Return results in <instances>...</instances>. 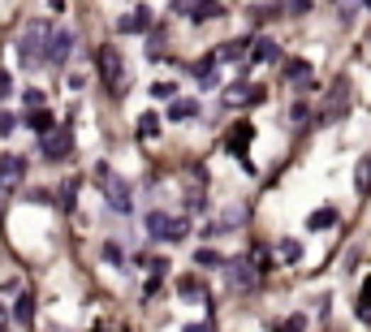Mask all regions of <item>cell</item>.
<instances>
[{"mask_svg": "<svg viewBox=\"0 0 371 332\" xmlns=\"http://www.w3.org/2000/svg\"><path fill=\"white\" fill-rule=\"evenodd\" d=\"M99 74H104V87H109L113 99H121V95L130 91V82H126V61H121L117 48H99Z\"/></svg>", "mask_w": 371, "mask_h": 332, "instance_id": "obj_1", "label": "cell"}, {"mask_svg": "<svg viewBox=\"0 0 371 332\" xmlns=\"http://www.w3.org/2000/svg\"><path fill=\"white\" fill-rule=\"evenodd\" d=\"M143 225H147V238H155V242H182L190 233V220H177L169 211H147Z\"/></svg>", "mask_w": 371, "mask_h": 332, "instance_id": "obj_2", "label": "cell"}, {"mask_svg": "<svg viewBox=\"0 0 371 332\" xmlns=\"http://www.w3.org/2000/svg\"><path fill=\"white\" fill-rule=\"evenodd\" d=\"M43 43H48V22H31L26 35H22V43H18V61L26 70H35L43 61Z\"/></svg>", "mask_w": 371, "mask_h": 332, "instance_id": "obj_3", "label": "cell"}, {"mask_svg": "<svg viewBox=\"0 0 371 332\" xmlns=\"http://www.w3.org/2000/svg\"><path fill=\"white\" fill-rule=\"evenodd\" d=\"M345 108H350V82H345V78H337V82H333V91H328V99H324V108H320V126L341 121V117H345Z\"/></svg>", "mask_w": 371, "mask_h": 332, "instance_id": "obj_4", "label": "cell"}, {"mask_svg": "<svg viewBox=\"0 0 371 332\" xmlns=\"http://www.w3.org/2000/svg\"><path fill=\"white\" fill-rule=\"evenodd\" d=\"M70 52H74V31H52L48 43H43V61H48L52 70H61V65L70 61Z\"/></svg>", "mask_w": 371, "mask_h": 332, "instance_id": "obj_5", "label": "cell"}, {"mask_svg": "<svg viewBox=\"0 0 371 332\" xmlns=\"http://www.w3.org/2000/svg\"><path fill=\"white\" fill-rule=\"evenodd\" d=\"M225 276H229V285H233L238 294H250V289L259 285V272L250 267L246 255H242V259H225Z\"/></svg>", "mask_w": 371, "mask_h": 332, "instance_id": "obj_6", "label": "cell"}, {"mask_svg": "<svg viewBox=\"0 0 371 332\" xmlns=\"http://www.w3.org/2000/svg\"><path fill=\"white\" fill-rule=\"evenodd\" d=\"M74 151V134L70 130H48L43 134V160H65Z\"/></svg>", "mask_w": 371, "mask_h": 332, "instance_id": "obj_7", "label": "cell"}, {"mask_svg": "<svg viewBox=\"0 0 371 332\" xmlns=\"http://www.w3.org/2000/svg\"><path fill=\"white\" fill-rule=\"evenodd\" d=\"M22 177H26V160L13 155V151H9V155H0V190H13Z\"/></svg>", "mask_w": 371, "mask_h": 332, "instance_id": "obj_8", "label": "cell"}, {"mask_svg": "<svg viewBox=\"0 0 371 332\" xmlns=\"http://www.w3.org/2000/svg\"><path fill=\"white\" fill-rule=\"evenodd\" d=\"M229 108H242V104H259L263 99V91L255 87V82H238V87H225V95H221Z\"/></svg>", "mask_w": 371, "mask_h": 332, "instance_id": "obj_9", "label": "cell"}, {"mask_svg": "<svg viewBox=\"0 0 371 332\" xmlns=\"http://www.w3.org/2000/svg\"><path fill=\"white\" fill-rule=\"evenodd\" d=\"M104 199H109V207L121 211V216L130 211V186H126L121 177H109V186H104Z\"/></svg>", "mask_w": 371, "mask_h": 332, "instance_id": "obj_10", "label": "cell"}, {"mask_svg": "<svg viewBox=\"0 0 371 332\" xmlns=\"http://www.w3.org/2000/svg\"><path fill=\"white\" fill-rule=\"evenodd\" d=\"M216 65H221V61H216V52H207L203 61H194V78H199L207 91H211V87H221V74H216Z\"/></svg>", "mask_w": 371, "mask_h": 332, "instance_id": "obj_11", "label": "cell"}, {"mask_svg": "<svg viewBox=\"0 0 371 332\" xmlns=\"http://www.w3.org/2000/svg\"><path fill=\"white\" fill-rule=\"evenodd\" d=\"M143 31H151V13L147 9H134V13H126L117 22V35H143Z\"/></svg>", "mask_w": 371, "mask_h": 332, "instance_id": "obj_12", "label": "cell"}, {"mask_svg": "<svg viewBox=\"0 0 371 332\" xmlns=\"http://www.w3.org/2000/svg\"><path fill=\"white\" fill-rule=\"evenodd\" d=\"M246 48H250V52H246L250 61H277V57H281V52H277V39H268V35H259V39L246 43Z\"/></svg>", "mask_w": 371, "mask_h": 332, "instance_id": "obj_13", "label": "cell"}, {"mask_svg": "<svg viewBox=\"0 0 371 332\" xmlns=\"http://www.w3.org/2000/svg\"><path fill=\"white\" fill-rule=\"evenodd\" d=\"M306 229H315V233L337 229V207H315V211L306 216Z\"/></svg>", "mask_w": 371, "mask_h": 332, "instance_id": "obj_14", "label": "cell"}, {"mask_svg": "<svg viewBox=\"0 0 371 332\" xmlns=\"http://www.w3.org/2000/svg\"><path fill=\"white\" fill-rule=\"evenodd\" d=\"M285 82H294V87H302V91H306V87H315V82H311V65H306V61H298V57H294V61H285Z\"/></svg>", "mask_w": 371, "mask_h": 332, "instance_id": "obj_15", "label": "cell"}, {"mask_svg": "<svg viewBox=\"0 0 371 332\" xmlns=\"http://www.w3.org/2000/svg\"><path fill=\"white\" fill-rule=\"evenodd\" d=\"M186 13H190V22H211V18H225V5L221 0H203V5H190Z\"/></svg>", "mask_w": 371, "mask_h": 332, "instance_id": "obj_16", "label": "cell"}, {"mask_svg": "<svg viewBox=\"0 0 371 332\" xmlns=\"http://www.w3.org/2000/svg\"><path fill=\"white\" fill-rule=\"evenodd\" d=\"M177 298H182V302H203V298H207V294H203V281L182 276V281H177Z\"/></svg>", "mask_w": 371, "mask_h": 332, "instance_id": "obj_17", "label": "cell"}, {"mask_svg": "<svg viewBox=\"0 0 371 332\" xmlns=\"http://www.w3.org/2000/svg\"><path fill=\"white\" fill-rule=\"evenodd\" d=\"M354 190L358 194H371V151L358 160V169H354Z\"/></svg>", "mask_w": 371, "mask_h": 332, "instance_id": "obj_18", "label": "cell"}, {"mask_svg": "<svg viewBox=\"0 0 371 332\" xmlns=\"http://www.w3.org/2000/svg\"><path fill=\"white\" fill-rule=\"evenodd\" d=\"M26 126H31V130H39V134L57 130V121H52V113H48V108H31V113H26Z\"/></svg>", "mask_w": 371, "mask_h": 332, "instance_id": "obj_19", "label": "cell"}, {"mask_svg": "<svg viewBox=\"0 0 371 332\" xmlns=\"http://www.w3.org/2000/svg\"><path fill=\"white\" fill-rule=\"evenodd\" d=\"M169 117H173V121H194V117H199V104H194V99H173Z\"/></svg>", "mask_w": 371, "mask_h": 332, "instance_id": "obj_20", "label": "cell"}, {"mask_svg": "<svg viewBox=\"0 0 371 332\" xmlns=\"http://www.w3.org/2000/svg\"><path fill=\"white\" fill-rule=\"evenodd\" d=\"M277 259H281V263H298V259H302V242H298V238H285V242L277 246Z\"/></svg>", "mask_w": 371, "mask_h": 332, "instance_id": "obj_21", "label": "cell"}, {"mask_svg": "<svg viewBox=\"0 0 371 332\" xmlns=\"http://www.w3.org/2000/svg\"><path fill=\"white\" fill-rule=\"evenodd\" d=\"M31 315H35V298H31V289H22L18 294V306H13V319L18 323H31Z\"/></svg>", "mask_w": 371, "mask_h": 332, "instance_id": "obj_22", "label": "cell"}, {"mask_svg": "<svg viewBox=\"0 0 371 332\" xmlns=\"http://www.w3.org/2000/svg\"><path fill=\"white\" fill-rule=\"evenodd\" d=\"M216 61H246V43H242V39H233V43L216 48Z\"/></svg>", "mask_w": 371, "mask_h": 332, "instance_id": "obj_23", "label": "cell"}, {"mask_svg": "<svg viewBox=\"0 0 371 332\" xmlns=\"http://www.w3.org/2000/svg\"><path fill=\"white\" fill-rule=\"evenodd\" d=\"M203 199H207V194H203V182H190V186L182 190V203H186L190 211H199V207H203Z\"/></svg>", "mask_w": 371, "mask_h": 332, "instance_id": "obj_24", "label": "cell"}, {"mask_svg": "<svg viewBox=\"0 0 371 332\" xmlns=\"http://www.w3.org/2000/svg\"><path fill=\"white\" fill-rule=\"evenodd\" d=\"M160 134V117L155 113H143V121H138V138H155Z\"/></svg>", "mask_w": 371, "mask_h": 332, "instance_id": "obj_25", "label": "cell"}, {"mask_svg": "<svg viewBox=\"0 0 371 332\" xmlns=\"http://www.w3.org/2000/svg\"><path fill=\"white\" fill-rule=\"evenodd\" d=\"M272 332H306V319L302 315H289V319H277Z\"/></svg>", "mask_w": 371, "mask_h": 332, "instance_id": "obj_26", "label": "cell"}, {"mask_svg": "<svg viewBox=\"0 0 371 332\" xmlns=\"http://www.w3.org/2000/svg\"><path fill=\"white\" fill-rule=\"evenodd\" d=\"M194 259H199V267H225V255H216L211 246H203V250H199Z\"/></svg>", "mask_w": 371, "mask_h": 332, "instance_id": "obj_27", "label": "cell"}, {"mask_svg": "<svg viewBox=\"0 0 371 332\" xmlns=\"http://www.w3.org/2000/svg\"><path fill=\"white\" fill-rule=\"evenodd\" d=\"M246 143H250V126H238V130L229 134V147H233V151H242Z\"/></svg>", "mask_w": 371, "mask_h": 332, "instance_id": "obj_28", "label": "cell"}, {"mask_svg": "<svg viewBox=\"0 0 371 332\" xmlns=\"http://www.w3.org/2000/svg\"><path fill=\"white\" fill-rule=\"evenodd\" d=\"M104 263H117V267H121V263H126V250H121L117 242H109V246H104Z\"/></svg>", "mask_w": 371, "mask_h": 332, "instance_id": "obj_29", "label": "cell"}, {"mask_svg": "<svg viewBox=\"0 0 371 332\" xmlns=\"http://www.w3.org/2000/svg\"><path fill=\"white\" fill-rule=\"evenodd\" d=\"M358 311L371 319V276H367V281H362V294H358Z\"/></svg>", "mask_w": 371, "mask_h": 332, "instance_id": "obj_30", "label": "cell"}, {"mask_svg": "<svg viewBox=\"0 0 371 332\" xmlns=\"http://www.w3.org/2000/svg\"><path fill=\"white\" fill-rule=\"evenodd\" d=\"M173 91H177L173 82H151V95H155V99H173Z\"/></svg>", "mask_w": 371, "mask_h": 332, "instance_id": "obj_31", "label": "cell"}, {"mask_svg": "<svg viewBox=\"0 0 371 332\" xmlns=\"http://www.w3.org/2000/svg\"><path fill=\"white\" fill-rule=\"evenodd\" d=\"M306 117H311V108H306V104H294V108H289V121H294V126H302Z\"/></svg>", "mask_w": 371, "mask_h": 332, "instance_id": "obj_32", "label": "cell"}, {"mask_svg": "<svg viewBox=\"0 0 371 332\" xmlns=\"http://www.w3.org/2000/svg\"><path fill=\"white\" fill-rule=\"evenodd\" d=\"M18 121H22V117H13V113H0V134H13V130H18Z\"/></svg>", "mask_w": 371, "mask_h": 332, "instance_id": "obj_33", "label": "cell"}, {"mask_svg": "<svg viewBox=\"0 0 371 332\" xmlns=\"http://www.w3.org/2000/svg\"><path fill=\"white\" fill-rule=\"evenodd\" d=\"M22 289H26V285H22V281H5V285H0V294H5V298H18V294H22Z\"/></svg>", "mask_w": 371, "mask_h": 332, "instance_id": "obj_34", "label": "cell"}, {"mask_svg": "<svg viewBox=\"0 0 371 332\" xmlns=\"http://www.w3.org/2000/svg\"><path fill=\"white\" fill-rule=\"evenodd\" d=\"M9 91H13V82H9V74H5V70H0V99H5Z\"/></svg>", "mask_w": 371, "mask_h": 332, "instance_id": "obj_35", "label": "cell"}, {"mask_svg": "<svg viewBox=\"0 0 371 332\" xmlns=\"http://www.w3.org/2000/svg\"><path fill=\"white\" fill-rule=\"evenodd\" d=\"M182 332H211V323H186Z\"/></svg>", "mask_w": 371, "mask_h": 332, "instance_id": "obj_36", "label": "cell"}, {"mask_svg": "<svg viewBox=\"0 0 371 332\" xmlns=\"http://www.w3.org/2000/svg\"><path fill=\"white\" fill-rule=\"evenodd\" d=\"M289 9H294V13H302V9H311V0H289Z\"/></svg>", "mask_w": 371, "mask_h": 332, "instance_id": "obj_37", "label": "cell"}, {"mask_svg": "<svg viewBox=\"0 0 371 332\" xmlns=\"http://www.w3.org/2000/svg\"><path fill=\"white\" fill-rule=\"evenodd\" d=\"M0 332H13V328H9V319H5V306H0Z\"/></svg>", "mask_w": 371, "mask_h": 332, "instance_id": "obj_38", "label": "cell"}, {"mask_svg": "<svg viewBox=\"0 0 371 332\" xmlns=\"http://www.w3.org/2000/svg\"><path fill=\"white\" fill-rule=\"evenodd\" d=\"M190 5H203V0H182V9H190Z\"/></svg>", "mask_w": 371, "mask_h": 332, "instance_id": "obj_39", "label": "cell"}, {"mask_svg": "<svg viewBox=\"0 0 371 332\" xmlns=\"http://www.w3.org/2000/svg\"><path fill=\"white\" fill-rule=\"evenodd\" d=\"M362 5H367V9H371V0H362Z\"/></svg>", "mask_w": 371, "mask_h": 332, "instance_id": "obj_40", "label": "cell"}, {"mask_svg": "<svg viewBox=\"0 0 371 332\" xmlns=\"http://www.w3.org/2000/svg\"><path fill=\"white\" fill-rule=\"evenodd\" d=\"M0 194H5V190H0Z\"/></svg>", "mask_w": 371, "mask_h": 332, "instance_id": "obj_41", "label": "cell"}]
</instances>
